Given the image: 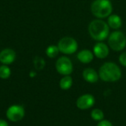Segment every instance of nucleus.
Returning a JSON list of instances; mask_svg holds the SVG:
<instances>
[{
    "mask_svg": "<svg viewBox=\"0 0 126 126\" xmlns=\"http://www.w3.org/2000/svg\"><path fill=\"white\" fill-rule=\"evenodd\" d=\"M88 32L94 40L102 41L109 36V26L102 19H95L89 24Z\"/></svg>",
    "mask_w": 126,
    "mask_h": 126,
    "instance_id": "nucleus-1",
    "label": "nucleus"
},
{
    "mask_svg": "<svg viewBox=\"0 0 126 126\" xmlns=\"http://www.w3.org/2000/svg\"><path fill=\"white\" fill-rule=\"evenodd\" d=\"M99 76L105 82H116L121 78L122 71L116 63L107 62L100 68Z\"/></svg>",
    "mask_w": 126,
    "mask_h": 126,
    "instance_id": "nucleus-2",
    "label": "nucleus"
},
{
    "mask_svg": "<svg viewBox=\"0 0 126 126\" xmlns=\"http://www.w3.org/2000/svg\"><path fill=\"white\" fill-rule=\"evenodd\" d=\"M91 10L95 17L102 19L111 15L113 5L110 0H95L91 4Z\"/></svg>",
    "mask_w": 126,
    "mask_h": 126,
    "instance_id": "nucleus-3",
    "label": "nucleus"
},
{
    "mask_svg": "<svg viewBox=\"0 0 126 126\" xmlns=\"http://www.w3.org/2000/svg\"><path fill=\"white\" fill-rule=\"evenodd\" d=\"M108 43L111 49L117 52L121 51L125 49L126 46V35L123 32L116 30L109 35Z\"/></svg>",
    "mask_w": 126,
    "mask_h": 126,
    "instance_id": "nucleus-4",
    "label": "nucleus"
},
{
    "mask_svg": "<svg viewBox=\"0 0 126 126\" xmlns=\"http://www.w3.org/2000/svg\"><path fill=\"white\" fill-rule=\"evenodd\" d=\"M60 52L65 55H71L75 53L78 49L77 41L72 37H64L61 38L57 44Z\"/></svg>",
    "mask_w": 126,
    "mask_h": 126,
    "instance_id": "nucleus-5",
    "label": "nucleus"
},
{
    "mask_svg": "<svg viewBox=\"0 0 126 126\" xmlns=\"http://www.w3.org/2000/svg\"><path fill=\"white\" fill-rule=\"evenodd\" d=\"M25 115V111L22 106L13 105L10 106L6 111V117L8 120L13 123L21 121Z\"/></svg>",
    "mask_w": 126,
    "mask_h": 126,
    "instance_id": "nucleus-6",
    "label": "nucleus"
},
{
    "mask_svg": "<svg viewBox=\"0 0 126 126\" xmlns=\"http://www.w3.org/2000/svg\"><path fill=\"white\" fill-rule=\"evenodd\" d=\"M56 69L58 73L65 75H70L73 72V63L71 59L65 56L59 58L56 62Z\"/></svg>",
    "mask_w": 126,
    "mask_h": 126,
    "instance_id": "nucleus-7",
    "label": "nucleus"
},
{
    "mask_svg": "<svg viewBox=\"0 0 126 126\" xmlns=\"http://www.w3.org/2000/svg\"><path fill=\"white\" fill-rule=\"evenodd\" d=\"M95 103V98L92 94H85L81 95L76 100V105L78 109L81 110H87L94 106Z\"/></svg>",
    "mask_w": 126,
    "mask_h": 126,
    "instance_id": "nucleus-8",
    "label": "nucleus"
},
{
    "mask_svg": "<svg viewBox=\"0 0 126 126\" xmlns=\"http://www.w3.org/2000/svg\"><path fill=\"white\" fill-rule=\"evenodd\" d=\"M93 52L97 58L104 59L109 55V48L105 43L99 41L94 45Z\"/></svg>",
    "mask_w": 126,
    "mask_h": 126,
    "instance_id": "nucleus-9",
    "label": "nucleus"
},
{
    "mask_svg": "<svg viewBox=\"0 0 126 126\" xmlns=\"http://www.w3.org/2000/svg\"><path fill=\"white\" fill-rule=\"evenodd\" d=\"M16 59V52L12 49H4L0 52V62L4 65L11 64Z\"/></svg>",
    "mask_w": 126,
    "mask_h": 126,
    "instance_id": "nucleus-10",
    "label": "nucleus"
},
{
    "mask_svg": "<svg viewBox=\"0 0 126 126\" xmlns=\"http://www.w3.org/2000/svg\"><path fill=\"white\" fill-rule=\"evenodd\" d=\"M82 77L84 80L90 83H94L99 80V73L92 68H86L82 72Z\"/></svg>",
    "mask_w": 126,
    "mask_h": 126,
    "instance_id": "nucleus-11",
    "label": "nucleus"
},
{
    "mask_svg": "<svg viewBox=\"0 0 126 126\" xmlns=\"http://www.w3.org/2000/svg\"><path fill=\"white\" fill-rule=\"evenodd\" d=\"M94 58V54L91 50L83 49L78 52L77 59L82 63H91Z\"/></svg>",
    "mask_w": 126,
    "mask_h": 126,
    "instance_id": "nucleus-12",
    "label": "nucleus"
},
{
    "mask_svg": "<svg viewBox=\"0 0 126 126\" xmlns=\"http://www.w3.org/2000/svg\"><path fill=\"white\" fill-rule=\"evenodd\" d=\"M108 24L109 27L114 30H118L123 25V20L120 16L117 14H112L108 17Z\"/></svg>",
    "mask_w": 126,
    "mask_h": 126,
    "instance_id": "nucleus-13",
    "label": "nucleus"
},
{
    "mask_svg": "<svg viewBox=\"0 0 126 126\" xmlns=\"http://www.w3.org/2000/svg\"><path fill=\"white\" fill-rule=\"evenodd\" d=\"M73 85V78L70 75L64 76L59 81V86L62 90H68L71 89Z\"/></svg>",
    "mask_w": 126,
    "mask_h": 126,
    "instance_id": "nucleus-14",
    "label": "nucleus"
},
{
    "mask_svg": "<svg viewBox=\"0 0 126 126\" xmlns=\"http://www.w3.org/2000/svg\"><path fill=\"white\" fill-rule=\"evenodd\" d=\"M59 49L57 45H50L47 47L45 50L46 55L50 58H56L59 53Z\"/></svg>",
    "mask_w": 126,
    "mask_h": 126,
    "instance_id": "nucleus-15",
    "label": "nucleus"
},
{
    "mask_svg": "<svg viewBox=\"0 0 126 126\" xmlns=\"http://www.w3.org/2000/svg\"><path fill=\"white\" fill-rule=\"evenodd\" d=\"M91 118L95 121H101L104 119V113L103 111L100 109H94L91 113Z\"/></svg>",
    "mask_w": 126,
    "mask_h": 126,
    "instance_id": "nucleus-16",
    "label": "nucleus"
},
{
    "mask_svg": "<svg viewBox=\"0 0 126 126\" xmlns=\"http://www.w3.org/2000/svg\"><path fill=\"white\" fill-rule=\"evenodd\" d=\"M11 75V70L7 65H2L0 66V78L7 79Z\"/></svg>",
    "mask_w": 126,
    "mask_h": 126,
    "instance_id": "nucleus-17",
    "label": "nucleus"
},
{
    "mask_svg": "<svg viewBox=\"0 0 126 126\" xmlns=\"http://www.w3.org/2000/svg\"><path fill=\"white\" fill-rule=\"evenodd\" d=\"M33 64L34 66L36 69L38 70H41L45 66V61L42 58L40 57H36L35 59L33 60Z\"/></svg>",
    "mask_w": 126,
    "mask_h": 126,
    "instance_id": "nucleus-18",
    "label": "nucleus"
},
{
    "mask_svg": "<svg viewBox=\"0 0 126 126\" xmlns=\"http://www.w3.org/2000/svg\"><path fill=\"white\" fill-rule=\"evenodd\" d=\"M119 61L123 66L126 67V52H123L119 57Z\"/></svg>",
    "mask_w": 126,
    "mask_h": 126,
    "instance_id": "nucleus-19",
    "label": "nucleus"
},
{
    "mask_svg": "<svg viewBox=\"0 0 126 126\" xmlns=\"http://www.w3.org/2000/svg\"><path fill=\"white\" fill-rule=\"evenodd\" d=\"M97 126H113V125L110 121L106 120H102L99 122V123L97 124Z\"/></svg>",
    "mask_w": 126,
    "mask_h": 126,
    "instance_id": "nucleus-20",
    "label": "nucleus"
},
{
    "mask_svg": "<svg viewBox=\"0 0 126 126\" xmlns=\"http://www.w3.org/2000/svg\"><path fill=\"white\" fill-rule=\"evenodd\" d=\"M0 126H9L8 123L2 119H0Z\"/></svg>",
    "mask_w": 126,
    "mask_h": 126,
    "instance_id": "nucleus-21",
    "label": "nucleus"
}]
</instances>
